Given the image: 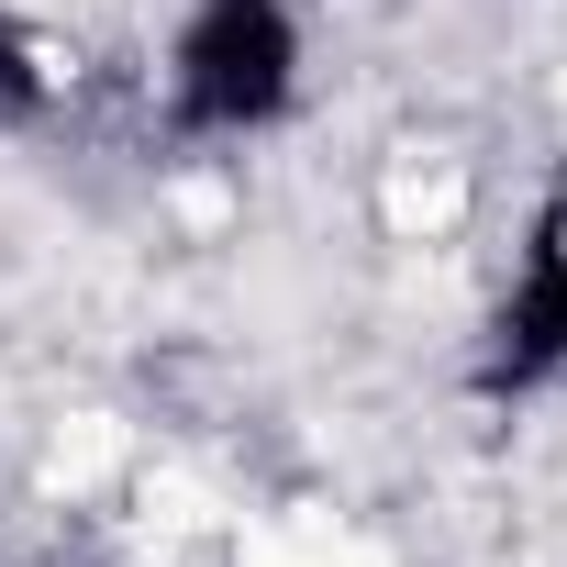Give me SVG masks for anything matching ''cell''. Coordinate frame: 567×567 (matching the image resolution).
<instances>
[{"instance_id": "1", "label": "cell", "mask_w": 567, "mask_h": 567, "mask_svg": "<svg viewBox=\"0 0 567 567\" xmlns=\"http://www.w3.org/2000/svg\"><path fill=\"white\" fill-rule=\"evenodd\" d=\"M312 34L290 0H189L167 34V123L189 145H256L301 112Z\"/></svg>"}, {"instance_id": "2", "label": "cell", "mask_w": 567, "mask_h": 567, "mask_svg": "<svg viewBox=\"0 0 567 567\" xmlns=\"http://www.w3.org/2000/svg\"><path fill=\"white\" fill-rule=\"evenodd\" d=\"M489 390H545L567 379V178L534 200V234H523V267L489 312V357H478Z\"/></svg>"}, {"instance_id": "3", "label": "cell", "mask_w": 567, "mask_h": 567, "mask_svg": "<svg viewBox=\"0 0 567 567\" xmlns=\"http://www.w3.org/2000/svg\"><path fill=\"white\" fill-rule=\"evenodd\" d=\"M68 101H79V45L0 12V123H45Z\"/></svg>"}]
</instances>
